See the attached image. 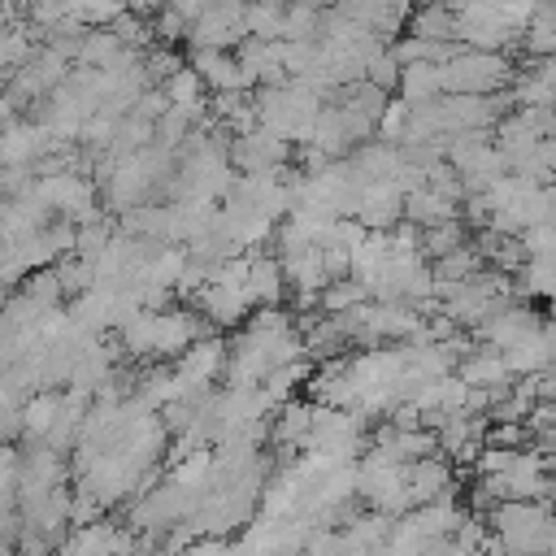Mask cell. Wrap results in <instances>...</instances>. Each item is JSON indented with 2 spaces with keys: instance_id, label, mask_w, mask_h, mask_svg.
Listing matches in <instances>:
<instances>
[{
  "instance_id": "cell-1",
  "label": "cell",
  "mask_w": 556,
  "mask_h": 556,
  "mask_svg": "<svg viewBox=\"0 0 556 556\" xmlns=\"http://www.w3.org/2000/svg\"><path fill=\"white\" fill-rule=\"evenodd\" d=\"M122 348L135 352V356H161V361H174L182 352H191L204 334L200 317L187 313V308H143L135 313L122 330Z\"/></svg>"
},
{
  "instance_id": "cell-2",
  "label": "cell",
  "mask_w": 556,
  "mask_h": 556,
  "mask_svg": "<svg viewBox=\"0 0 556 556\" xmlns=\"http://www.w3.org/2000/svg\"><path fill=\"white\" fill-rule=\"evenodd\" d=\"M513 78V65L504 52H473V48H456L452 61L439 65V83L443 96H495L504 83Z\"/></svg>"
},
{
  "instance_id": "cell-3",
  "label": "cell",
  "mask_w": 556,
  "mask_h": 556,
  "mask_svg": "<svg viewBox=\"0 0 556 556\" xmlns=\"http://www.w3.org/2000/svg\"><path fill=\"white\" fill-rule=\"evenodd\" d=\"M552 513L543 504H495L491 526H495V547L504 556H547V534H552Z\"/></svg>"
},
{
  "instance_id": "cell-4",
  "label": "cell",
  "mask_w": 556,
  "mask_h": 556,
  "mask_svg": "<svg viewBox=\"0 0 556 556\" xmlns=\"http://www.w3.org/2000/svg\"><path fill=\"white\" fill-rule=\"evenodd\" d=\"M356 495L365 504H374L378 513H400L408 508V482H404V465L369 452L361 465H356Z\"/></svg>"
},
{
  "instance_id": "cell-5",
  "label": "cell",
  "mask_w": 556,
  "mask_h": 556,
  "mask_svg": "<svg viewBox=\"0 0 556 556\" xmlns=\"http://www.w3.org/2000/svg\"><path fill=\"white\" fill-rule=\"evenodd\" d=\"M187 39H191L195 52H208V48L230 52V43L248 39V4H208V9H200Z\"/></svg>"
},
{
  "instance_id": "cell-6",
  "label": "cell",
  "mask_w": 556,
  "mask_h": 556,
  "mask_svg": "<svg viewBox=\"0 0 556 556\" xmlns=\"http://www.w3.org/2000/svg\"><path fill=\"white\" fill-rule=\"evenodd\" d=\"M230 161L243 169V178H274V174H282L287 139H278V135H274V130H265V126H252L248 135H239V139H235Z\"/></svg>"
},
{
  "instance_id": "cell-7",
  "label": "cell",
  "mask_w": 556,
  "mask_h": 556,
  "mask_svg": "<svg viewBox=\"0 0 556 556\" xmlns=\"http://www.w3.org/2000/svg\"><path fill=\"white\" fill-rule=\"evenodd\" d=\"M191 70L200 74V83L213 91V96H226V91H248L256 87L252 74L239 65L235 52H222V48H208V52H195L191 56Z\"/></svg>"
},
{
  "instance_id": "cell-8",
  "label": "cell",
  "mask_w": 556,
  "mask_h": 556,
  "mask_svg": "<svg viewBox=\"0 0 556 556\" xmlns=\"http://www.w3.org/2000/svg\"><path fill=\"white\" fill-rule=\"evenodd\" d=\"M404 482H408V508H426V504H439L447 500L452 491V469L439 460V456H426L417 465H404Z\"/></svg>"
},
{
  "instance_id": "cell-9",
  "label": "cell",
  "mask_w": 556,
  "mask_h": 556,
  "mask_svg": "<svg viewBox=\"0 0 556 556\" xmlns=\"http://www.w3.org/2000/svg\"><path fill=\"white\" fill-rule=\"evenodd\" d=\"M404 222L413 230H434V226H447L456 222V200L434 191V187H417L404 195Z\"/></svg>"
},
{
  "instance_id": "cell-10",
  "label": "cell",
  "mask_w": 556,
  "mask_h": 556,
  "mask_svg": "<svg viewBox=\"0 0 556 556\" xmlns=\"http://www.w3.org/2000/svg\"><path fill=\"white\" fill-rule=\"evenodd\" d=\"M61 400H65V391H39V395H30L22 404V434L35 439V443H43L48 430H52V421H56V413H61Z\"/></svg>"
},
{
  "instance_id": "cell-11",
  "label": "cell",
  "mask_w": 556,
  "mask_h": 556,
  "mask_svg": "<svg viewBox=\"0 0 556 556\" xmlns=\"http://www.w3.org/2000/svg\"><path fill=\"white\" fill-rule=\"evenodd\" d=\"M400 96H404V104H413V109L439 100V96H443L439 65H404V74H400Z\"/></svg>"
},
{
  "instance_id": "cell-12",
  "label": "cell",
  "mask_w": 556,
  "mask_h": 556,
  "mask_svg": "<svg viewBox=\"0 0 556 556\" xmlns=\"http://www.w3.org/2000/svg\"><path fill=\"white\" fill-rule=\"evenodd\" d=\"M317 304L326 308V317H343V313H352V308L369 304V291H365L356 278H334V282L317 295Z\"/></svg>"
},
{
  "instance_id": "cell-13",
  "label": "cell",
  "mask_w": 556,
  "mask_h": 556,
  "mask_svg": "<svg viewBox=\"0 0 556 556\" xmlns=\"http://www.w3.org/2000/svg\"><path fill=\"white\" fill-rule=\"evenodd\" d=\"M30 52H35V35H30L26 26L4 22V26H0V70H9V65H26Z\"/></svg>"
},
{
  "instance_id": "cell-14",
  "label": "cell",
  "mask_w": 556,
  "mask_h": 556,
  "mask_svg": "<svg viewBox=\"0 0 556 556\" xmlns=\"http://www.w3.org/2000/svg\"><path fill=\"white\" fill-rule=\"evenodd\" d=\"M521 278H526V291H530V295L556 300V256H552V261H526Z\"/></svg>"
},
{
  "instance_id": "cell-15",
  "label": "cell",
  "mask_w": 556,
  "mask_h": 556,
  "mask_svg": "<svg viewBox=\"0 0 556 556\" xmlns=\"http://www.w3.org/2000/svg\"><path fill=\"white\" fill-rule=\"evenodd\" d=\"M17 482H22V452L0 443V504H17Z\"/></svg>"
},
{
  "instance_id": "cell-16",
  "label": "cell",
  "mask_w": 556,
  "mask_h": 556,
  "mask_svg": "<svg viewBox=\"0 0 556 556\" xmlns=\"http://www.w3.org/2000/svg\"><path fill=\"white\" fill-rule=\"evenodd\" d=\"M547 556H556V521H552V534H547Z\"/></svg>"
},
{
  "instance_id": "cell-17",
  "label": "cell",
  "mask_w": 556,
  "mask_h": 556,
  "mask_svg": "<svg viewBox=\"0 0 556 556\" xmlns=\"http://www.w3.org/2000/svg\"><path fill=\"white\" fill-rule=\"evenodd\" d=\"M0 556H17V552H13V547H9V543H0Z\"/></svg>"
}]
</instances>
